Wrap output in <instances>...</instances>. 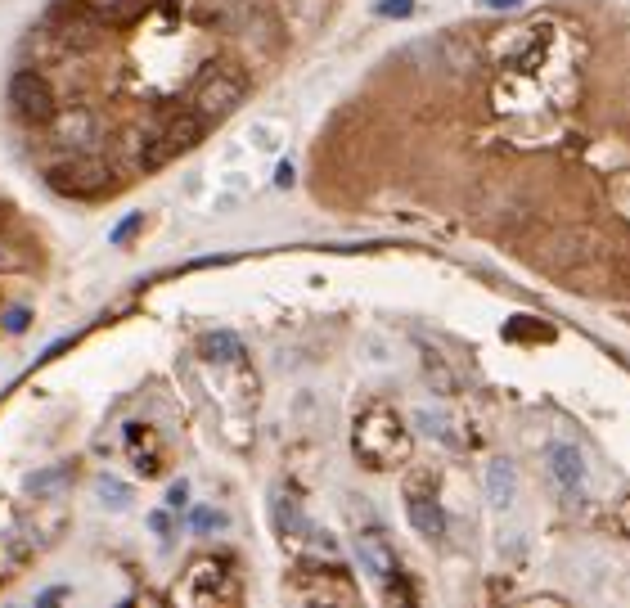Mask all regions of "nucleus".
<instances>
[{
  "mask_svg": "<svg viewBox=\"0 0 630 608\" xmlns=\"http://www.w3.org/2000/svg\"><path fill=\"white\" fill-rule=\"evenodd\" d=\"M351 446L356 455L369 464V469H396L401 460H410V433H405L401 415L383 401L365 410L356 419V433H351Z\"/></svg>",
  "mask_w": 630,
  "mask_h": 608,
  "instance_id": "nucleus-1",
  "label": "nucleus"
},
{
  "mask_svg": "<svg viewBox=\"0 0 630 608\" xmlns=\"http://www.w3.org/2000/svg\"><path fill=\"white\" fill-rule=\"evenodd\" d=\"M248 95V77L234 73L230 64H212L194 86V113L203 122H225Z\"/></svg>",
  "mask_w": 630,
  "mask_h": 608,
  "instance_id": "nucleus-2",
  "label": "nucleus"
},
{
  "mask_svg": "<svg viewBox=\"0 0 630 608\" xmlns=\"http://www.w3.org/2000/svg\"><path fill=\"white\" fill-rule=\"evenodd\" d=\"M50 131H54V140H59L63 149H72V154H90V149L108 136V122L99 118L90 104H68V109H54Z\"/></svg>",
  "mask_w": 630,
  "mask_h": 608,
  "instance_id": "nucleus-3",
  "label": "nucleus"
},
{
  "mask_svg": "<svg viewBox=\"0 0 630 608\" xmlns=\"http://www.w3.org/2000/svg\"><path fill=\"white\" fill-rule=\"evenodd\" d=\"M203 127H207V122L198 118V113H180V118H171L167 127L149 140V149L140 154V163L144 167H162V163H171V158L189 154V149L203 140Z\"/></svg>",
  "mask_w": 630,
  "mask_h": 608,
  "instance_id": "nucleus-4",
  "label": "nucleus"
},
{
  "mask_svg": "<svg viewBox=\"0 0 630 608\" xmlns=\"http://www.w3.org/2000/svg\"><path fill=\"white\" fill-rule=\"evenodd\" d=\"M108 176L113 172H108L95 154H72V163L50 167V185L59 194H72V199H95V194L108 185Z\"/></svg>",
  "mask_w": 630,
  "mask_h": 608,
  "instance_id": "nucleus-5",
  "label": "nucleus"
},
{
  "mask_svg": "<svg viewBox=\"0 0 630 608\" xmlns=\"http://www.w3.org/2000/svg\"><path fill=\"white\" fill-rule=\"evenodd\" d=\"M9 104H14L27 122H50L54 109H59L50 82H45L41 73H14V82H9Z\"/></svg>",
  "mask_w": 630,
  "mask_h": 608,
  "instance_id": "nucleus-6",
  "label": "nucleus"
},
{
  "mask_svg": "<svg viewBox=\"0 0 630 608\" xmlns=\"http://www.w3.org/2000/svg\"><path fill=\"white\" fill-rule=\"evenodd\" d=\"M545 464H549V478L567 491V496L581 500L585 496V482H590V469H585V455L576 451L572 442H549L545 446Z\"/></svg>",
  "mask_w": 630,
  "mask_h": 608,
  "instance_id": "nucleus-7",
  "label": "nucleus"
},
{
  "mask_svg": "<svg viewBox=\"0 0 630 608\" xmlns=\"http://www.w3.org/2000/svg\"><path fill=\"white\" fill-rule=\"evenodd\" d=\"M356 559H360V568H365L374 581H383V586L396 577V572H401V568H396V550H392V541H387V536L378 532V527H369V532H360V536H356Z\"/></svg>",
  "mask_w": 630,
  "mask_h": 608,
  "instance_id": "nucleus-8",
  "label": "nucleus"
},
{
  "mask_svg": "<svg viewBox=\"0 0 630 608\" xmlns=\"http://www.w3.org/2000/svg\"><path fill=\"white\" fill-rule=\"evenodd\" d=\"M486 500L495 509H509L518 500V469L509 460H491L486 464Z\"/></svg>",
  "mask_w": 630,
  "mask_h": 608,
  "instance_id": "nucleus-9",
  "label": "nucleus"
},
{
  "mask_svg": "<svg viewBox=\"0 0 630 608\" xmlns=\"http://www.w3.org/2000/svg\"><path fill=\"white\" fill-rule=\"evenodd\" d=\"M405 514H410V527H414V532L428 536V541L446 536V514H441L437 500H428V496H410V500H405Z\"/></svg>",
  "mask_w": 630,
  "mask_h": 608,
  "instance_id": "nucleus-10",
  "label": "nucleus"
},
{
  "mask_svg": "<svg viewBox=\"0 0 630 608\" xmlns=\"http://www.w3.org/2000/svg\"><path fill=\"white\" fill-rule=\"evenodd\" d=\"M90 19H99L104 28H117V23H131L140 14V0H81Z\"/></svg>",
  "mask_w": 630,
  "mask_h": 608,
  "instance_id": "nucleus-11",
  "label": "nucleus"
},
{
  "mask_svg": "<svg viewBox=\"0 0 630 608\" xmlns=\"http://www.w3.org/2000/svg\"><path fill=\"white\" fill-rule=\"evenodd\" d=\"M423 374H428L432 392H441V397H455V392H459L455 370H450V365L441 361V352H432V347H423Z\"/></svg>",
  "mask_w": 630,
  "mask_h": 608,
  "instance_id": "nucleus-12",
  "label": "nucleus"
},
{
  "mask_svg": "<svg viewBox=\"0 0 630 608\" xmlns=\"http://www.w3.org/2000/svg\"><path fill=\"white\" fill-rule=\"evenodd\" d=\"M243 356V343L234 334H207L203 338V361H216V365H230V361H239Z\"/></svg>",
  "mask_w": 630,
  "mask_h": 608,
  "instance_id": "nucleus-13",
  "label": "nucleus"
},
{
  "mask_svg": "<svg viewBox=\"0 0 630 608\" xmlns=\"http://www.w3.org/2000/svg\"><path fill=\"white\" fill-rule=\"evenodd\" d=\"M23 559H27V545L18 541L14 532H9V536H0V581H5V577H14V568H18Z\"/></svg>",
  "mask_w": 630,
  "mask_h": 608,
  "instance_id": "nucleus-14",
  "label": "nucleus"
},
{
  "mask_svg": "<svg viewBox=\"0 0 630 608\" xmlns=\"http://www.w3.org/2000/svg\"><path fill=\"white\" fill-rule=\"evenodd\" d=\"M275 523H279V532H302V509H297V500L293 496H275Z\"/></svg>",
  "mask_w": 630,
  "mask_h": 608,
  "instance_id": "nucleus-15",
  "label": "nucleus"
},
{
  "mask_svg": "<svg viewBox=\"0 0 630 608\" xmlns=\"http://www.w3.org/2000/svg\"><path fill=\"white\" fill-rule=\"evenodd\" d=\"M414 419H419V424L428 428L432 437H441V442H446V446H464L455 433H450V424H446V419H441V415H432V410H419V415H414Z\"/></svg>",
  "mask_w": 630,
  "mask_h": 608,
  "instance_id": "nucleus-16",
  "label": "nucleus"
},
{
  "mask_svg": "<svg viewBox=\"0 0 630 608\" xmlns=\"http://www.w3.org/2000/svg\"><path fill=\"white\" fill-rule=\"evenodd\" d=\"M99 500H104V505H113V509H126L131 491H126L117 478H99Z\"/></svg>",
  "mask_w": 630,
  "mask_h": 608,
  "instance_id": "nucleus-17",
  "label": "nucleus"
},
{
  "mask_svg": "<svg viewBox=\"0 0 630 608\" xmlns=\"http://www.w3.org/2000/svg\"><path fill=\"white\" fill-rule=\"evenodd\" d=\"M23 266H27V253H18V244H9L0 235V271H23Z\"/></svg>",
  "mask_w": 630,
  "mask_h": 608,
  "instance_id": "nucleus-18",
  "label": "nucleus"
},
{
  "mask_svg": "<svg viewBox=\"0 0 630 608\" xmlns=\"http://www.w3.org/2000/svg\"><path fill=\"white\" fill-rule=\"evenodd\" d=\"M410 10H414V0H383V5H378V14H383V19H405Z\"/></svg>",
  "mask_w": 630,
  "mask_h": 608,
  "instance_id": "nucleus-19",
  "label": "nucleus"
},
{
  "mask_svg": "<svg viewBox=\"0 0 630 608\" xmlns=\"http://www.w3.org/2000/svg\"><path fill=\"white\" fill-rule=\"evenodd\" d=\"M270 136H275V127H270V122H257V127L248 131V140H257V149H275V140H270Z\"/></svg>",
  "mask_w": 630,
  "mask_h": 608,
  "instance_id": "nucleus-20",
  "label": "nucleus"
},
{
  "mask_svg": "<svg viewBox=\"0 0 630 608\" xmlns=\"http://www.w3.org/2000/svg\"><path fill=\"white\" fill-rule=\"evenodd\" d=\"M185 500H189V482H185V478L171 482V487H167V505H171V509H180Z\"/></svg>",
  "mask_w": 630,
  "mask_h": 608,
  "instance_id": "nucleus-21",
  "label": "nucleus"
},
{
  "mask_svg": "<svg viewBox=\"0 0 630 608\" xmlns=\"http://www.w3.org/2000/svg\"><path fill=\"white\" fill-rule=\"evenodd\" d=\"M293 181H297V176H293V163H284V167L275 172V185H279V190H293Z\"/></svg>",
  "mask_w": 630,
  "mask_h": 608,
  "instance_id": "nucleus-22",
  "label": "nucleus"
},
{
  "mask_svg": "<svg viewBox=\"0 0 630 608\" xmlns=\"http://www.w3.org/2000/svg\"><path fill=\"white\" fill-rule=\"evenodd\" d=\"M23 325H27V311H9V316H5V329H9V334H18Z\"/></svg>",
  "mask_w": 630,
  "mask_h": 608,
  "instance_id": "nucleus-23",
  "label": "nucleus"
},
{
  "mask_svg": "<svg viewBox=\"0 0 630 608\" xmlns=\"http://www.w3.org/2000/svg\"><path fill=\"white\" fill-rule=\"evenodd\" d=\"M194 523H198V527H221L225 518H221V514H207V509H198V514H194Z\"/></svg>",
  "mask_w": 630,
  "mask_h": 608,
  "instance_id": "nucleus-24",
  "label": "nucleus"
},
{
  "mask_svg": "<svg viewBox=\"0 0 630 608\" xmlns=\"http://www.w3.org/2000/svg\"><path fill=\"white\" fill-rule=\"evenodd\" d=\"M135 226H140V217L122 221V226H117V230H113V244H122V239H126V235H131V230H135Z\"/></svg>",
  "mask_w": 630,
  "mask_h": 608,
  "instance_id": "nucleus-25",
  "label": "nucleus"
},
{
  "mask_svg": "<svg viewBox=\"0 0 630 608\" xmlns=\"http://www.w3.org/2000/svg\"><path fill=\"white\" fill-rule=\"evenodd\" d=\"M482 10H518V0H477Z\"/></svg>",
  "mask_w": 630,
  "mask_h": 608,
  "instance_id": "nucleus-26",
  "label": "nucleus"
},
{
  "mask_svg": "<svg viewBox=\"0 0 630 608\" xmlns=\"http://www.w3.org/2000/svg\"><path fill=\"white\" fill-rule=\"evenodd\" d=\"M621 514H630V496H626V505H621ZM626 532H630V523H626Z\"/></svg>",
  "mask_w": 630,
  "mask_h": 608,
  "instance_id": "nucleus-27",
  "label": "nucleus"
},
{
  "mask_svg": "<svg viewBox=\"0 0 630 608\" xmlns=\"http://www.w3.org/2000/svg\"><path fill=\"white\" fill-rule=\"evenodd\" d=\"M5 217H9V208H5V203H0V226H5Z\"/></svg>",
  "mask_w": 630,
  "mask_h": 608,
  "instance_id": "nucleus-28",
  "label": "nucleus"
}]
</instances>
